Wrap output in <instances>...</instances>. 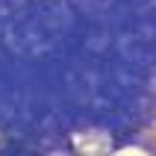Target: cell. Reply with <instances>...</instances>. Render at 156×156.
<instances>
[{
	"label": "cell",
	"mask_w": 156,
	"mask_h": 156,
	"mask_svg": "<svg viewBox=\"0 0 156 156\" xmlns=\"http://www.w3.org/2000/svg\"><path fill=\"white\" fill-rule=\"evenodd\" d=\"M115 156H147V153H141V150H121V153H115Z\"/></svg>",
	"instance_id": "6da1fadb"
}]
</instances>
